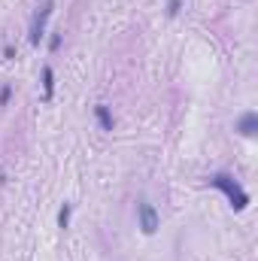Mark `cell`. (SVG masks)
<instances>
[{
	"label": "cell",
	"instance_id": "cell-1",
	"mask_svg": "<svg viewBox=\"0 0 258 261\" xmlns=\"http://www.w3.org/2000/svg\"><path fill=\"white\" fill-rule=\"evenodd\" d=\"M207 182H210L213 189H219L222 195L228 197V203H231V206H234L237 213L249 206V195L243 192V186H240V182H237L234 176H228V173H213V176H210Z\"/></svg>",
	"mask_w": 258,
	"mask_h": 261
},
{
	"label": "cell",
	"instance_id": "cell-2",
	"mask_svg": "<svg viewBox=\"0 0 258 261\" xmlns=\"http://www.w3.org/2000/svg\"><path fill=\"white\" fill-rule=\"evenodd\" d=\"M52 12H55V0H46V3L37 9V15L31 18V31H28L31 46H40V40H43V34H46V21L52 18Z\"/></svg>",
	"mask_w": 258,
	"mask_h": 261
},
{
	"label": "cell",
	"instance_id": "cell-3",
	"mask_svg": "<svg viewBox=\"0 0 258 261\" xmlns=\"http://www.w3.org/2000/svg\"><path fill=\"white\" fill-rule=\"evenodd\" d=\"M137 219H140V231L143 234H155L158 231V213L149 200H140L137 203Z\"/></svg>",
	"mask_w": 258,
	"mask_h": 261
},
{
	"label": "cell",
	"instance_id": "cell-4",
	"mask_svg": "<svg viewBox=\"0 0 258 261\" xmlns=\"http://www.w3.org/2000/svg\"><path fill=\"white\" fill-rule=\"evenodd\" d=\"M234 130L237 134H243V137H255L258 134V116L249 110V113H243L237 122H234Z\"/></svg>",
	"mask_w": 258,
	"mask_h": 261
},
{
	"label": "cell",
	"instance_id": "cell-5",
	"mask_svg": "<svg viewBox=\"0 0 258 261\" xmlns=\"http://www.w3.org/2000/svg\"><path fill=\"white\" fill-rule=\"evenodd\" d=\"M52 97H55V70L46 64L43 67V100L49 103Z\"/></svg>",
	"mask_w": 258,
	"mask_h": 261
},
{
	"label": "cell",
	"instance_id": "cell-6",
	"mask_svg": "<svg viewBox=\"0 0 258 261\" xmlns=\"http://www.w3.org/2000/svg\"><path fill=\"white\" fill-rule=\"evenodd\" d=\"M94 119H97V125H100L104 130H113V128H116L113 113H110V107H107V103H97V107H94Z\"/></svg>",
	"mask_w": 258,
	"mask_h": 261
},
{
	"label": "cell",
	"instance_id": "cell-7",
	"mask_svg": "<svg viewBox=\"0 0 258 261\" xmlns=\"http://www.w3.org/2000/svg\"><path fill=\"white\" fill-rule=\"evenodd\" d=\"M70 213H73V203H61V210H58V228H70Z\"/></svg>",
	"mask_w": 258,
	"mask_h": 261
},
{
	"label": "cell",
	"instance_id": "cell-8",
	"mask_svg": "<svg viewBox=\"0 0 258 261\" xmlns=\"http://www.w3.org/2000/svg\"><path fill=\"white\" fill-rule=\"evenodd\" d=\"M9 97H12V85H3V88H0V107H6Z\"/></svg>",
	"mask_w": 258,
	"mask_h": 261
},
{
	"label": "cell",
	"instance_id": "cell-9",
	"mask_svg": "<svg viewBox=\"0 0 258 261\" xmlns=\"http://www.w3.org/2000/svg\"><path fill=\"white\" fill-rule=\"evenodd\" d=\"M179 6H183V0H167V15H176Z\"/></svg>",
	"mask_w": 258,
	"mask_h": 261
},
{
	"label": "cell",
	"instance_id": "cell-10",
	"mask_svg": "<svg viewBox=\"0 0 258 261\" xmlns=\"http://www.w3.org/2000/svg\"><path fill=\"white\" fill-rule=\"evenodd\" d=\"M58 46H61V34H52V37H49V49H52V52H55V49H58Z\"/></svg>",
	"mask_w": 258,
	"mask_h": 261
}]
</instances>
